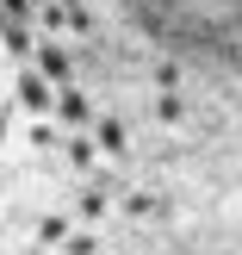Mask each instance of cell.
I'll return each mask as SVG.
<instances>
[{
    "label": "cell",
    "instance_id": "6da1fadb",
    "mask_svg": "<svg viewBox=\"0 0 242 255\" xmlns=\"http://www.w3.org/2000/svg\"><path fill=\"white\" fill-rule=\"evenodd\" d=\"M174 6L199 12V19H236V12H242V0H174Z\"/></svg>",
    "mask_w": 242,
    "mask_h": 255
}]
</instances>
